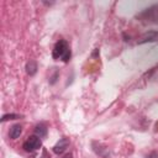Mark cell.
<instances>
[{
	"label": "cell",
	"instance_id": "obj_1",
	"mask_svg": "<svg viewBox=\"0 0 158 158\" xmlns=\"http://www.w3.org/2000/svg\"><path fill=\"white\" fill-rule=\"evenodd\" d=\"M52 56H53L54 59H62L63 62L67 63V62L70 59V56H72V53H70V48H69L67 41H64V40H59V41L56 43L54 48H53Z\"/></svg>",
	"mask_w": 158,
	"mask_h": 158
},
{
	"label": "cell",
	"instance_id": "obj_2",
	"mask_svg": "<svg viewBox=\"0 0 158 158\" xmlns=\"http://www.w3.org/2000/svg\"><path fill=\"white\" fill-rule=\"evenodd\" d=\"M137 19L144 22H158V4L143 10L137 15Z\"/></svg>",
	"mask_w": 158,
	"mask_h": 158
},
{
	"label": "cell",
	"instance_id": "obj_3",
	"mask_svg": "<svg viewBox=\"0 0 158 158\" xmlns=\"http://www.w3.org/2000/svg\"><path fill=\"white\" fill-rule=\"evenodd\" d=\"M42 146V141H41V137L38 136H30L25 143H23V149L26 152H33V151H37L38 148H41Z\"/></svg>",
	"mask_w": 158,
	"mask_h": 158
},
{
	"label": "cell",
	"instance_id": "obj_4",
	"mask_svg": "<svg viewBox=\"0 0 158 158\" xmlns=\"http://www.w3.org/2000/svg\"><path fill=\"white\" fill-rule=\"evenodd\" d=\"M156 41H158V31H148L139 38V41L137 43L143 44L147 42H156Z\"/></svg>",
	"mask_w": 158,
	"mask_h": 158
},
{
	"label": "cell",
	"instance_id": "obj_5",
	"mask_svg": "<svg viewBox=\"0 0 158 158\" xmlns=\"http://www.w3.org/2000/svg\"><path fill=\"white\" fill-rule=\"evenodd\" d=\"M68 144H69V141H68L67 138H62V139L53 147V152H54L56 154H62V153L67 149Z\"/></svg>",
	"mask_w": 158,
	"mask_h": 158
},
{
	"label": "cell",
	"instance_id": "obj_6",
	"mask_svg": "<svg viewBox=\"0 0 158 158\" xmlns=\"http://www.w3.org/2000/svg\"><path fill=\"white\" fill-rule=\"evenodd\" d=\"M21 132H22V127H21V125H14V126H11V128H10L9 136H10V138L15 139V138L20 137Z\"/></svg>",
	"mask_w": 158,
	"mask_h": 158
},
{
	"label": "cell",
	"instance_id": "obj_7",
	"mask_svg": "<svg viewBox=\"0 0 158 158\" xmlns=\"http://www.w3.org/2000/svg\"><path fill=\"white\" fill-rule=\"evenodd\" d=\"M26 72H27L28 75H35L36 72H37V63L35 60H30L26 64Z\"/></svg>",
	"mask_w": 158,
	"mask_h": 158
},
{
	"label": "cell",
	"instance_id": "obj_8",
	"mask_svg": "<svg viewBox=\"0 0 158 158\" xmlns=\"http://www.w3.org/2000/svg\"><path fill=\"white\" fill-rule=\"evenodd\" d=\"M35 133H36V136H38V137H43V136H46V133H47V128H46V126H43V125H38V126H36V128H35Z\"/></svg>",
	"mask_w": 158,
	"mask_h": 158
},
{
	"label": "cell",
	"instance_id": "obj_9",
	"mask_svg": "<svg viewBox=\"0 0 158 158\" xmlns=\"http://www.w3.org/2000/svg\"><path fill=\"white\" fill-rule=\"evenodd\" d=\"M15 118H20V115H16V114H6L1 117V122H5L7 120H15Z\"/></svg>",
	"mask_w": 158,
	"mask_h": 158
},
{
	"label": "cell",
	"instance_id": "obj_10",
	"mask_svg": "<svg viewBox=\"0 0 158 158\" xmlns=\"http://www.w3.org/2000/svg\"><path fill=\"white\" fill-rule=\"evenodd\" d=\"M146 158H158V154H157L156 152H152V153H149Z\"/></svg>",
	"mask_w": 158,
	"mask_h": 158
},
{
	"label": "cell",
	"instance_id": "obj_11",
	"mask_svg": "<svg viewBox=\"0 0 158 158\" xmlns=\"http://www.w3.org/2000/svg\"><path fill=\"white\" fill-rule=\"evenodd\" d=\"M63 158H73V154H72V153H67Z\"/></svg>",
	"mask_w": 158,
	"mask_h": 158
},
{
	"label": "cell",
	"instance_id": "obj_12",
	"mask_svg": "<svg viewBox=\"0 0 158 158\" xmlns=\"http://www.w3.org/2000/svg\"><path fill=\"white\" fill-rule=\"evenodd\" d=\"M123 38H125V41H128V40H130V37H127L126 33H123Z\"/></svg>",
	"mask_w": 158,
	"mask_h": 158
}]
</instances>
